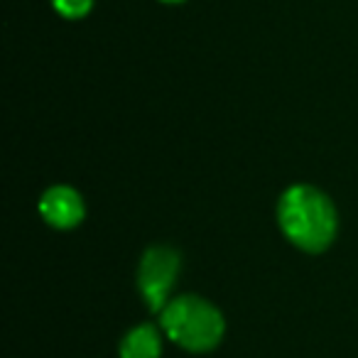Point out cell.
<instances>
[{
    "instance_id": "cell-1",
    "label": "cell",
    "mask_w": 358,
    "mask_h": 358,
    "mask_svg": "<svg viewBox=\"0 0 358 358\" xmlns=\"http://www.w3.org/2000/svg\"><path fill=\"white\" fill-rule=\"evenodd\" d=\"M278 221L282 234L307 253H322L336 236V209L309 185H294L280 196Z\"/></svg>"
},
{
    "instance_id": "cell-2",
    "label": "cell",
    "mask_w": 358,
    "mask_h": 358,
    "mask_svg": "<svg viewBox=\"0 0 358 358\" xmlns=\"http://www.w3.org/2000/svg\"><path fill=\"white\" fill-rule=\"evenodd\" d=\"M159 324L172 341L194 353H204L219 346L226 329L219 309L194 294L169 299L167 307L159 312Z\"/></svg>"
},
{
    "instance_id": "cell-3",
    "label": "cell",
    "mask_w": 358,
    "mask_h": 358,
    "mask_svg": "<svg viewBox=\"0 0 358 358\" xmlns=\"http://www.w3.org/2000/svg\"><path fill=\"white\" fill-rule=\"evenodd\" d=\"M179 273V255L177 250L167 245H152L143 255L138 268V285L143 292L145 302L152 312H162L169 302L174 278Z\"/></svg>"
},
{
    "instance_id": "cell-4",
    "label": "cell",
    "mask_w": 358,
    "mask_h": 358,
    "mask_svg": "<svg viewBox=\"0 0 358 358\" xmlns=\"http://www.w3.org/2000/svg\"><path fill=\"white\" fill-rule=\"evenodd\" d=\"M40 214L55 229H74L84 219V201L71 187H52L40 199Z\"/></svg>"
},
{
    "instance_id": "cell-5",
    "label": "cell",
    "mask_w": 358,
    "mask_h": 358,
    "mask_svg": "<svg viewBox=\"0 0 358 358\" xmlns=\"http://www.w3.org/2000/svg\"><path fill=\"white\" fill-rule=\"evenodd\" d=\"M162 343L152 324H140L120 343V358H159Z\"/></svg>"
},
{
    "instance_id": "cell-6",
    "label": "cell",
    "mask_w": 358,
    "mask_h": 358,
    "mask_svg": "<svg viewBox=\"0 0 358 358\" xmlns=\"http://www.w3.org/2000/svg\"><path fill=\"white\" fill-rule=\"evenodd\" d=\"M52 3H55L57 13H62L64 17H71V20L84 17L94 6V0H52Z\"/></svg>"
},
{
    "instance_id": "cell-7",
    "label": "cell",
    "mask_w": 358,
    "mask_h": 358,
    "mask_svg": "<svg viewBox=\"0 0 358 358\" xmlns=\"http://www.w3.org/2000/svg\"><path fill=\"white\" fill-rule=\"evenodd\" d=\"M162 3H185V0H162Z\"/></svg>"
}]
</instances>
